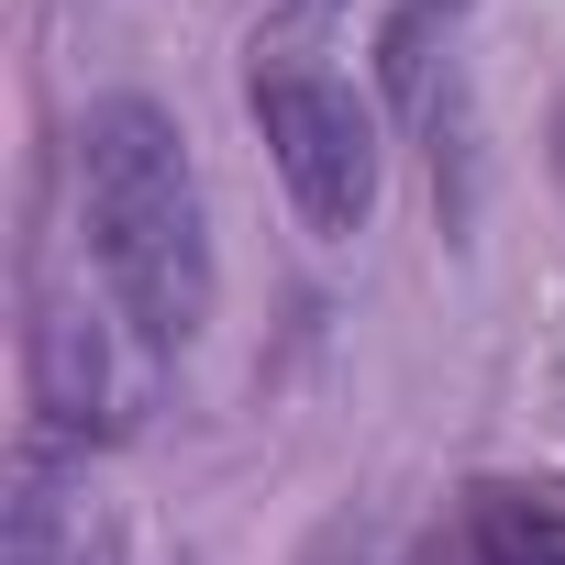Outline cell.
<instances>
[{"label":"cell","instance_id":"obj_1","mask_svg":"<svg viewBox=\"0 0 565 565\" xmlns=\"http://www.w3.org/2000/svg\"><path fill=\"white\" fill-rule=\"evenodd\" d=\"M78 211H89L100 289L134 322V344L189 355L200 322H211V200H200L189 134L145 89L89 100V122H78Z\"/></svg>","mask_w":565,"mask_h":565},{"label":"cell","instance_id":"obj_2","mask_svg":"<svg viewBox=\"0 0 565 565\" xmlns=\"http://www.w3.org/2000/svg\"><path fill=\"white\" fill-rule=\"evenodd\" d=\"M244 100H255V134H266V156H277V178H289L311 233H355L377 211L388 156H377V111L355 100V78H333L300 45H255Z\"/></svg>","mask_w":565,"mask_h":565},{"label":"cell","instance_id":"obj_3","mask_svg":"<svg viewBox=\"0 0 565 565\" xmlns=\"http://www.w3.org/2000/svg\"><path fill=\"white\" fill-rule=\"evenodd\" d=\"M34 411H45V444H111L122 433V377H111V344L78 300L34 311Z\"/></svg>","mask_w":565,"mask_h":565},{"label":"cell","instance_id":"obj_4","mask_svg":"<svg viewBox=\"0 0 565 565\" xmlns=\"http://www.w3.org/2000/svg\"><path fill=\"white\" fill-rule=\"evenodd\" d=\"M455 532H466V565H565V488L477 477Z\"/></svg>","mask_w":565,"mask_h":565},{"label":"cell","instance_id":"obj_5","mask_svg":"<svg viewBox=\"0 0 565 565\" xmlns=\"http://www.w3.org/2000/svg\"><path fill=\"white\" fill-rule=\"evenodd\" d=\"M0 565H67V532H56V444H34L23 477H12V554H0Z\"/></svg>","mask_w":565,"mask_h":565},{"label":"cell","instance_id":"obj_6","mask_svg":"<svg viewBox=\"0 0 565 565\" xmlns=\"http://www.w3.org/2000/svg\"><path fill=\"white\" fill-rule=\"evenodd\" d=\"M466 12V0H411V12L388 23V78L399 89H422V45H433V23H455Z\"/></svg>","mask_w":565,"mask_h":565},{"label":"cell","instance_id":"obj_7","mask_svg":"<svg viewBox=\"0 0 565 565\" xmlns=\"http://www.w3.org/2000/svg\"><path fill=\"white\" fill-rule=\"evenodd\" d=\"M311 565H388V532H377L366 510H344V521H322V543H311Z\"/></svg>","mask_w":565,"mask_h":565},{"label":"cell","instance_id":"obj_8","mask_svg":"<svg viewBox=\"0 0 565 565\" xmlns=\"http://www.w3.org/2000/svg\"><path fill=\"white\" fill-rule=\"evenodd\" d=\"M554 178H565V111H554Z\"/></svg>","mask_w":565,"mask_h":565},{"label":"cell","instance_id":"obj_9","mask_svg":"<svg viewBox=\"0 0 565 565\" xmlns=\"http://www.w3.org/2000/svg\"><path fill=\"white\" fill-rule=\"evenodd\" d=\"M300 12H344V0H300Z\"/></svg>","mask_w":565,"mask_h":565},{"label":"cell","instance_id":"obj_10","mask_svg":"<svg viewBox=\"0 0 565 565\" xmlns=\"http://www.w3.org/2000/svg\"><path fill=\"white\" fill-rule=\"evenodd\" d=\"M89 565H122V554H111V543H100V554H89Z\"/></svg>","mask_w":565,"mask_h":565}]
</instances>
